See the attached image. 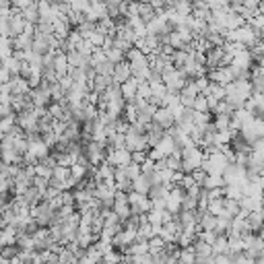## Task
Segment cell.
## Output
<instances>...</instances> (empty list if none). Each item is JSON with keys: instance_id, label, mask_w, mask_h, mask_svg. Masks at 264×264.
Here are the masks:
<instances>
[{"instance_id": "obj_12", "label": "cell", "mask_w": 264, "mask_h": 264, "mask_svg": "<svg viewBox=\"0 0 264 264\" xmlns=\"http://www.w3.org/2000/svg\"><path fill=\"white\" fill-rule=\"evenodd\" d=\"M153 122L157 126H161L165 132L175 126V118H173V114L168 110V107H159V110L155 112V116H153Z\"/></svg>"}, {"instance_id": "obj_53", "label": "cell", "mask_w": 264, "mask_h": 264, "mask_svg": "<svg viewBox=\"0 0 264 264\" xmlns=\"http://www.w3.org/2000/svg\"><path fill=\"white\" fill-rule=\"evenodd\" d=\"M136 99H151V85L149 83H141L139 85V93H136Z\"/></svg>"}, {"instance_id": "obj_35", "label": "cell", "mask_w": 264, "mask_h": 264, "mask_svg": "<svg viewBox=\"0 0 264 264\" xmlns=\"http://www.w3.org/2000/svg\"><path fill=\"white\" fill-rule=\"evenodd\" d=\"M165 246H168V243H165L159 236H155V238L149 240V254L151 256H157V254H161L165 250Z\"/></svg>"}, {"instance_id": "obj_40", "label": "cell", "mask_w": 264, "mask_h": 264, "mask_svg": "<svg viewBox=\"0 0 264 264\" xmlns=\"http://www.w3.org/2000/svg\"><path fill=\"white\" fill-rule=\"evenodd\" d=\"M163 217H165V211H151V213H146V221H149L153 227H163Z\"/></svg>"}, {"instance_id": "obj_45", "label": "cell", "mask_w": 264, "mask_h": 264, "mask_svg": "<svg viewBox=\"0 0 264 264\" xmlns=\"http://www.w3.org/2000/svg\"><path fill=\"white\" fill-rule=\"evenodd\" d=\"M17 126V114H13V116H6V118H2L0 120V130H2L4 134H8L13 128Z\"/></svg>"}, {"instance_id": "obj_39", "label": "cell", "mask_w": 264, "mask_h": 264, "mask_svg": "<svg viewBox=\"0 0 264 264\" xmlns=\"http://www.w3.org/2000/svg\"><path fill=\"white\" fill-rule=\"evenodd\" d=\"M225 198H231V200H241L243 198V188L241 186H225Z\"/></svg>"}, {"instance_id": "obj_28", "label": "cell", "mask_w": 264, "mask_h": 264, "mask_svg": "<svg viewBox=\"0 0 264 264\" xmlns=\"http://www.w3.org/2000/svg\"><path fill=\"white\" fill-rule=\"evenodd\" d=\"M194 252H196V256L198 258H207V256H213V246H209L207 241H202V240H196L194 241Z\"/></svg>"}, {"instance_id": "obj_52", "label": "cell", "mask_w": 264, "mask_h": 264, "mask_svg": "<svg viewBox=\"0 0 264 264\" xmlns=\"http://www.w3.org/2000/svg\"><path fill=\"white\" fill-rule=\"evenodd\" d=\"M217 238H219V233H217V231H200V233H198V240L207 241L209 246H215V241H217Z\"/></svg>"}, {"instance_id": "obj_38", "label": "cell", "mask_w": 264, "mask_h": 264, "mask_svg": "<svg viewBox=\"0 0 264 264\" xmlns=\"http://www.w3.org/2000/svg\"><path fill=\"white\" fill-rule=\"evenodd\" d=\"M248 25L254 29V31H256L260 37L264 35V15H260V11H258V15H254L250 21H248Z\"/></svg>"}, {"instance_id": "obj_14", "label": "cell", "mask_w": 264, "mask_h": 264, "mask_svg": "<svg viewBox=\"0 0 264 264\" xmlns=\"http://www.w3.org/2000/svg\"><path fill=\"white\" fill-rule=\"evenodd\" d=\"M134 241H136V229H126V227H124V229L118 233V236L114 238V243H112V246H114V248H122V250H126L128 246H132Z\"/></svg>"}, {"instance_id": "obj_9", "label": "cell", "mask_w": 264, "mask_h": 264, "mask_svg": "<svg viewBox=\"0 0 264 264\" xmlns=\"http://www.w3.org/2000/svg\"><path fill=\"white\" fill-rule=\"evenodd\" d=\"M209 81L221 87H229L231 83H236L231 66H221V68H215V71H209Z\"/></svg>"}, {"instance_id": "obj_2", "label": "cell", "mask_w": 264, "mask_h": 264, "mask_svg": "<svg viewBox=\"0 0 264 264\" xmlns=\"http://www.w3.org/2000/svg\"><path fill=\"white\" fill-rule=\"evenodd\" d=\"M31 217L40 227H52V223L56 219V209L52 207V202L42 200L37 207L31 209Z\"/></svg>"}, {"instance_id": "obj_56", "label": "cell", "mask_w": 264, "mask_h": 264, "mask_svg": "<svg viewBox=\"0 0 264 264\" xmlns=\"http://www.w3.org/2000/svg\"><path fill=\"white\" fill-rule=\"evenodd\" d=\"M252 153L256 155V157L264 159V139H260V141H256V143L252 144Z\"/></svg>"}, {"instance_id": "obj_24", "label": "cell", "mask_w": 264, "mask_h": 264, "mask_svg": "<svg viewBox=\"0 0 264 264\" xmlns=\"http://www.w3.org/2000/svg\"><path fill=\"white\" fill-rule=\"evenodd\" d=\"M89 171H93V168L91 165H72L71 168V178L72 180H76V182H83V180H87V173Z\"/></svg>"}, {"instance_id": "obj_22", "label": "cell", "mask_w": 264, "mask_h": 264, "mask_svg": "<svg viewBox=\"0 0 264 264\" xmlns=\"http://www.w3.org/2000/svg\"><path fill=\"white\" fill-rule=\"evenodd\" d=\"M8 85H11V89H13V95H29L31 93V85H29V81L23 79V76H13Z\"/></svg>"}, {"instance_id": "obj_27", "label": "cell", "mask_w": 264, "mask_h": 264, "mask_svg": "<svg viewBox=\"0 0 264 264\" xmlns=\"http://www.w3.org/2000/svg\"><path fill=\"white\" fill-rule=\"evenodd\" d=\"M248 225L252 231H260L264 227V213L258 211V213H250L248 215Z\"/></svg>"}, {"instance_id": "obj_34", "label": "cell", "mask_w": 264, "mask_h": 264, "mask_svg": "<svg viewBox=\"0 0 264 264\" xmlns=\"http://www.w3.org/2000/svg\"><path fill=\"white\" fill-rule=\"evenodd\" d=\"M223 209L227 211V215H229V217H233V219H236L238 215L241 213L240 202L238 200H231V198H223Z\"/></svg>"}, {"instance_id": "obj_20", "label": "cell", "mask_w": 264, "mask_h": 264, "mask_svg": "<svg viewBox=\"0 0 264 264\" xmlns=\"http://www.w3.org/2000/svg\"><path fill=\"white\" fill-rule=\"evenodd\" d=\"M54 71H56V74L60 76H68V72H71V64H68V58H66V54H62L60 50H58L56 54H54Z\"/></svg>"}, {"instance_id": "obj_46", "label": "cell", "mask_w": 264, "mask_h": 264, "mask_svg": "<svg viewBox=\"0 0 264 264\" xmlns=\"http://www.w3.org/2000/svg\"><path fill=\"white\" fill-rule=\"evenodd\" d=\"M105 52V58H107V60H110V62H114V64H118V62H122L124 60V52H120L118 50V48H110V50H103Z\"/></svg>"}, {"instance_id": "obj_61", "label": "cell", "mask_w": 264, "mask_h": 264, "mask_svg": "<svg viewBox=\"0 0 264 264\" xmlns=\"http://www.w3.org/2000/svg\"><path fill=\"white\" fill-rule=\"evenodd\" d=\"M260 95H262V97H264V93H260Z\"/></svg>"}, {"instance_id": "obj_13", "label": "cell", "mask_w": 264, "mask_h": 264, "mask_svg": "<svg viewBox=\"0 0 264 264\" xmlns=\"http://www.w3.org/2000/svg\"><path fill=\"white\" fill-rule=\"evenodd\" d=\"M207 56V66L209 71H215V68H221V66H227L225 64V52H223V48H211V50L204 54Z\"/></svg>"}, {"instance_id": "obj_37", "label": "cell", "mask_w": 264, "mask_h": 264, "mask_svg": "<svg viewBox=\"0 0 264 264\" xmlns=\"http://www.w3.org/2000/svg\"><path fill=\"white\" fill-rule=\"evenodd\" d=\"M52 173H54V168H50L48 163L40 161L35 165V175L37 178H44V180H52Z\"/></svg>"}, {"instance_id": "obj_58", "label": "cell", "mask_w": 264, "mask_h": 264, "mask_svg": "<svg viewBox=\"0 0 264 264\" xmlns=\"http://www.w3.org/2000/svg\"><path fill=\"white\" fill-rule=\"evenodd\" d=\"M258 238H260V240H262V241H264V227H262V229H260V231H258Z\"/></svg>"}, {"instance_id": "obj_54", "label": "cell", "mask_w": 264, "mask_h": 264, "mask_svg": "<svg viewBox=\"0 0 264 264\" xmlns=\"http://www.w3.org/2000/svg\"><path fill=\"white\" fill-rule=\"evenodd\" d=\"M146 159H149V151H134L132 153V163L143 165Z\"/></svg>"}, {"instance_id": "obj_17", "label": "cell", "mask_w": 264, "mask_h": 264, "mask_svg": "<svg viewBox=\"0 0 264 264\" xmlns=\"http://www.w3.org/2000/svg\"><path fill=\"white\" fill-rule=\"evenodd\" d=\"M139 85L141 81L139 79H128L124 85H120V91H122V97H124V101H128V103H134L136 99V93H139Z\"/></svg>"}, {"instance_id": "obj_60", "label": "cell", "mask_w": 264, "mask_h": 264, "mask_svg": "<svg viewBox=\"0 0 264 264\" xmlns=\"http://www.w3.org/2000/svg\"><path fill=\"white\" fill-rule=\"evenodd\" d=\"M0 66H2V60H0Z\"/></svg>"}, {"instance_id": "obj_23", "label": "cell", "mask_w": 264, "mask_h": 264, "mask_svg": "<svg viewBox=\"0 0 264 264\" xmlns=\"http://www.w3.org/2000/svg\"><path fill=\"white\" fill-rule=\"evenodd\" d=\"M198 213H200V211H198ZM198 227H200V231H215V229H217V217H215V215H211L209 211H207V213H200Z\"/></svg>"}, {"instance_id": "obj_59", "label": "cell", "mask_w": 264, "mask_h": 264, "mask_svg": "<svg viewBox=\"0 0 264 264\" xmlns=\"http://www.w3.org/2000/svg\"><path fill=\"white\" fill-rule=\"evenodd\" d=\"M2 248H4V246H2V241H0V252H2Z\"/></svg>"}, {"instance_id": "obj_25", "label": "cell", "mask_w": 264, "mask_h": 264, "mask_svg": "<svg viewBox=\"0 0 264 264\" xmlns=\"http://www.w3.org/2000/svg\"><path fill=\"white\" fill-rule=\"evenodd\" d=\"M23 200L27 202V207H29V209H33V207H37V204H40V200H42V192L31 186V188H29V190L23 194Z\"/></svg>"}, {"instance_id": "obj_18", "label": "cell", "mask_w": 264, "mask_h": 264, "mask_svg": "<svg viewBox=\"0 0 264 264\" xmlns=\"http://www.w3.org/2000/svg\"><path fill=\"white\" fill-rule=\"evenodd\" d=\"M240 207H241V211L243 213H258V211H262L264 209V200H262V196H243L241 200H240Z\"/></svg>"}, {"instance_id": "obj_7", "label": "cell", "mask_w": 264, "mask_h": 264, "mask_svg": "<svg viewBox=\"0 0 264 264\" xmlns=\"http://www.w3.org/2000/svg\"><path fill=\"white\" fill-rule=\"evenodd\" d=\"M243 254H248L250 258L258 260L264 256V241L258 238V236H246L243 238Z\"/></svg>"}, {"instance_id": "obj_36", "label": "cell", "mask_w": 264, "mask_h": 264, "mask_svg": "<svg viewBox=\"0 0 264 264\" xmlns=\"http://www.w3.org/2000/svg\"><path fill=\"white\" fill-rule=\"evenodd\" d=\"M215 128L217 132H223V130H231V116H215Z\"/></svg>"}, {"instance_id": "obj_57", "label": "cell", "mask_w": 264, "mask_h": 264, "mask_svg": "<svg viewBox=\"0 0 264 264\" xmlns=\"http://www.w3.org/2000/svg\"><path fill=\"white\" fill-rule=\"evenodd\" d=\"M11 79H13V74L8 72L4 66H0V85H6V83H11Z\"/></svg>"}, {"instance_id": "obj_47", "label": "cell", "mask_w": 264, "mask_h": 264, "mask_svg": "<svg viewBox=\"0 0 264 264\" xmlns=\"http://www.w3.org/2000/svg\"><path fill=\"white\" fill-rule=\"evenodd\" d=\"M122 260H124V258H122V254H120L118 250H110V252H107L105 256H103L101 262H103V264H122Z\"/></svg>"}, {"instance_id": "obj_29", "label": "cell", "mask_w": 264, "mask_h": 264, "mask_svg": "<svg viewBox=\"0 0 264 264\" xmlns=\"http://www.w3.org/2000/svg\"><path fill=\"white\" fill-rule=\"evenodd\" d=\"M227 248H229V254H241L243 252V238L227 236Z\"/></svg>"}, {"instance_id": "obj_30", "label": "cell", "mask_w": 264, "mask_h": 264, "mask_svg": "<svg viewBox=\"0 0 264 264\" xmlns=\"http://www.w3.org/2000/svg\"><path fill=\"white\" fill-rule=\"evenodd\" d=\"M175 13H178L182 19H188V17H192V2H173V4H169Z\"/></svg>"}, {"instance_id": "obj_16", "label": "cell", "mask_w": 264, "mask_h": 264, "mask_svg": "<svg viewBox=\"0 0 264 264\" xmlns=\"http://www.w3.org/2000/svg\"><path fill=\"white\" fill-rule=\"evenodd\" d=\"M146 143H149V149H155L159 143H161V139L165 136V130L161 128V126H157L155 122H151L149 126H146Z\"/></svg>"}, {"instance_id": "obj_44", "label": "cell", "mask_w": 264, "mask_h": 264, "mask_svg": "<svg viewBox=\"0 0 264 264\" xmlns=\"http://www.w3.org/2000/svg\"><path fill=\"white\" fill-rule=\"evenodd\" d=\"M114 62H110V60H103L101 64H97L95 66V72L97 74H101V76H112L114 74Z\"/></svg>"}, {"instance_id": "obj_33", "label": "cell", "mask_w": 264, "mask_h": 264, "mask_svg": "<svg viewBox=\"0 0 264 264\" xmlns=\"http://www.w3.org/2000/svg\"><path fill=\"white\" fill-rule=\"evenodd\" d=\"M23 19H25L27 23H33V25L40 23V11H37V2H33L29 8H25V11H23Z\"/></svg>"}, {"instance_id": "obj_21", "label": "cell", "mask_w": 264, "mask_h": 264, "mask_svg": "<svg viewBox=\"0 0 264 264\" xmlns=\"http://www.w3.org/2000/svg\"><path fill=\"white\" fill-rule=\"evenodd\" d=\"M151 188H153V182H151V178H149V175H144V173H141L139 178H136V180L132 182V192L144 194V196H149Z\"/></svg>"}, {"instance_id": "obj_41", "label": "cell", "mask_w": 264, "mask_h": 264, "mask_svg": "<svg viewBox=\"0 0 264 264\" xmlns=\"http://www.w3.org/2000/svg\"><path fill=\"white\" fill-rule=\"evenodd\" d=\"M182 211H184V213H194V211H198V198H194V196H190V194H186L184 200H182Z\"/></svg>"}, {"instance_id": "obj_8", "label": "cell", "mask_w": 264, "mask_h": 264, "mask_svg": "<svg viewBox=\"0 0 264 264\" xmlns=\"http://www.w3.org/2000/svg\"><path fill=\"white\" fill-rule=\"evenodd\" d=\"M126 149H128L130 153L134 151H149V143H146V136L136 132L132 128H128V132H126Z\"/></svg>"}, {"instance_id": "obj_51", "label": "cell", "mask_w": 264, "mask_h": 264, "mask_svg": "<svg viewBox=\"0 0 264 264\" xmlns=\"http://www.w3.org/2000/svg\"><path fill=\"white\" fill-rule=\"evenodd\" d=\"M213 114L215 116H233V110H231V105L227 101H219Z\"/></svg>"}, {"instance_id": "obj_15", "label": "cell", "mask_w": 264, "mask_h": 264, "mask_svg": "<svg viewBox=\"0 0 264 264\" xmlns=\"http://www.w3.org/2000/svg\"><path fill=\"white\" fill-rule=\"evenodd\" d=\"M29 155H33L37 161H44L46 157H50V146H48L42 139H35V141H29Z\"/></svg>"}, {"instance_id": "obj_3", "label": "cell", "mask_w": 264, "mask_h": 264, "mask_svg": "<svg viewBox=\"0 0 264 264\" xmlns=\"http://www.w3.org/2000/svg\"><path fill=\"white\" fill-rule=\"evenodd\" d=\"M161 81L163 85L168 87L169 93H182V89L186 87V83H188V79H186V74L182 71H178V68H171V71H165L161 74Z\"/></svg>"}, {"instance_id": "obj_32", "label": "cell", "mask_w": 264, "mask_h": 264, "mask_svg": "<svg viewBox=\"0 0 264 264\" xmlns=\"http://www.w3.org/2000/svg\"><path fill=\"white\" fill-rule=\"evenodd\" d=\"M2 66H4L13 76H19V74H21V66H23V62H21V60H17L15 56H11L8 60L2 62Z\"/></svg>"}, {"instance_id": "obj_4", "label": "cell", "mask_w": 264, "mask_h": 264, "mask_svg": "<svg viewBox=\"0 0 264 264\" xmlns=\"http://www.w3.org/2000/svg\"><path fill=\"white\" fill-rule=\"evenodd\" d=\"M229 159L225 157L223 153H217V155H207V159L202 163V169L207 171V175H223L225 169L229 168Z\"/></svg>"}, {"instance_id": "obj_26", "label": "cell", "mask_w": 264, "mask_h": 264, "mask_svg": "<svg viewBox=\"0 0 264 264\" xmlns=\"http://www.w3.org/2000/svg\"><path fill=\"white\" fill-rule=\"evenodd\" d=\"M202 188H204V190H209V192L219 190V188H225V180H223V175H209V178L204 180Z\"/></svg>"}, {"instance_id": "obj_50", "label": "cell", "mask_w": 264, "mask_h": 264, "mask_svg": "<svg viewBox=\"0 0 264 264\" xmlns=\"http://www.w3.org/2000/svg\"><path fill=\"white\" fill-rule=\"evenodd\" d=\"M19 252H21V248H19V246H4L2 252H0V256L6 258V260H15L19 256Z\"/></svg>"}, {"instance_id": "obj_48", "label": "cell", "mask_w": 264, "mask_h": 264, "mask_svg": "<svg viewBox=\"0 0 264 264\" xmlns=\"http://www.w3.org/2000/svg\"><path fill=\"white\" fill-rule=\"evenodd\" d=\"M52 178H54V180H60V182L71 180V169H68V168H62V165H56V168H54V173H52Z\"/></svg>"}, {"instance_id": "obj_19", "label": "cell", "mask_w": 264, "mask_h": 264, "mask_svg": "<svg viewBox=\"0 0 264 264\" xmlns=\"http://www.w3.org/2000/svg\"><path fill=\"white\" fill-rule=\"evenodd\" d=\"M252 64H254V56L250 50H241L240 54L233 56V60H231V66L241 68V71H250Z\"/></svg>"}, {"instance_id": "obj_49", "label": "cell", "mask_w": 264, "mask_h": 264, "mask_svg": "<svg viewBox=\"0 0 264 264\" xmlns=\"http://www.w3.org/2000/svg\"><path fill=\"white\" fill-rule=\"evenodd\" d=\"M182 95H186V97H192V99H196V97L200 95V91H198L196 83H194V81H188V83H186V87L182 89Z\"/></svg>"}, {"instance_id": "obj_10", "label": "cell", "mask_w": 264, "mask_h": 264, "mask_svg": "<svg viewBox=\"0 0 264 264\" xmlns=\"http://www.w3.org/2000/svg\"><path fill=\"white\" fill-rule=\"evenodd\" d=\"M6 23H8V37H11V40H15V37H19V35H23V31H25V19H23L21 11L13 8L11 17H8Z\"/></svg>"}, {"instance_id": "obj_31", "label": "cell", "mask_w": 264, "mask_h": 264, "mask_svg": "<svg viewBox=\"0 0 264 264\" xmlns=\"http://www.w3.org/2000/svg\"><path fill=\"white\" fill-rule=\"evenodd\" d=\"M196 252L194 248H184L180 250V258H178V264H196Z\"/></svg>"}, {"instance_id": "obj_43", "label": "cell", "mask_w": 264, "mask_h": 264, "mask_svg": "<svg viewBox=\"0 0 264 264\" xmlns=\"http://www.w3.org/2000/svg\"><path fill=\"white\" fill-rule=\"evenodd\" d=\"M213 254L219 256V254H229V248H227V236H219L217 241L213 246Z\"/></svg>"}, {"instance_id": "obj_55", "label": "cell", "mask_w": 264, "mask_h": 264, "mask_svg": "<svg viewBox=\"0 0 264 264\" xmlns=\"http://www.w3.org/2000/svg\"><path fill=\"white\" fill-rule=\"evenodd\" d=\"M190 175H192V180H194V182H196V184L200 186V188H202V184H204V180H207V178H209V175H207V171H204V169H196V171H192Z\"/></svg>"}, {"instance_id": "obj_11", "label": "cell", "mask_w": 264, "mask_h": 264, "mask_svg": "<svg viewBox=\"0 0 264 264\" xmlns=\"http://www.w3.org/2000/svg\"><path fill=\"white\" fill-rule=\"evenodd\" d=\"M128 79H132V68H130V64L126 60H122V62H118L114 66L112 81H114V85H124Z\"/></svg>"}, {"instance_id": "obj_5", "label": "cell", "mask_w": 264, "mask_h": 264, "mask_svg": "<svg viewBox=\"0 0 264 264\" xmlns=\"http://www.w3.org/2000/svg\"><path fill=\"white\" fill-rule=\"evenodd\" d=\"M128 202H130L132 215H146V213L153 211V202H151L149 196H144V194L130 192V194H128Z\"/></svg>"}, {"instance_id": "obj_1", "label": "cell", "mask_w": 264, "mask_h": 264, "mask_svg": "<svg viewBox=\"0 0 264 264\" xmlns=\"http://www.w3.org/2000/svg\"><path fill=\"white\" fill-rule=\"evenodd\" d=\"M204 159H207V155H204V151L200 149V146H196V144L188 146V149L182 151V171L192 173L196 169H202Z\"/></svg>"}, {"instance_id": "obj_6", "label": "cell", "mask_w": 264, "mask_h": 264, "mask_svg": "<svg viewBox=\"0 0 264 264\" xmlns=\"http://www.w3.org/2000/svg\"><path fill=\"white\" fill-rule=\"evenodd\" d=\"M105 163H110L112 168H116V169L126 168V165H130V163H132V153H130L128 149H116V151H110V149H107Z\"/></svg>"}, {"instance_id": "obj_42", "label": "cell", "mask_w": 264, "mask_h": 264, "mask_svg": "<svg viewBox=\"0 0 264 264\" xmlns=\"http://www.w3.org/2000/svg\"><path fill=\"white\" fill-rule=\"evenodd\" d=\"M192 110L196 112V114H209V101H207V95H198L196 99H194Z\"/></svg>"}]
</instances>
